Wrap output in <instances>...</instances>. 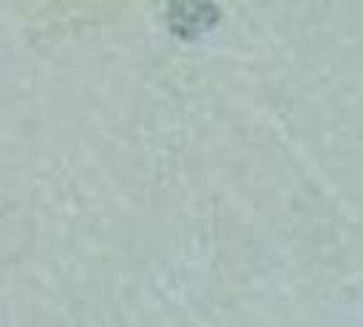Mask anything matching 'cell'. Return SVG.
<instances>
[{
    "label": "cell",
    "mask_w": 363,
    "mask_h": 327,
    "mask_svg": "<svg viewBox=\"0 0 363 327\" xmlns=\"http://www.w3.org/2000/svg\"><path fill=\"white\" fill-rule=\"evenodd\" d=\"M169 28L172 33H178L181 38H194L208 33L213 25L218 22V8L211 3H172L169 6Z\"/></svg>",
    "instance_id": "obj_1"
}]
</instances>
